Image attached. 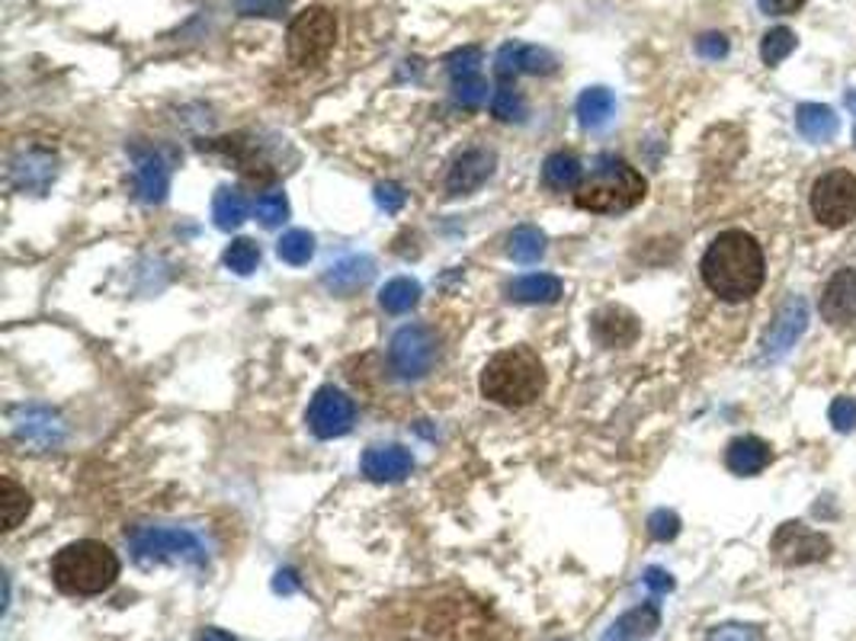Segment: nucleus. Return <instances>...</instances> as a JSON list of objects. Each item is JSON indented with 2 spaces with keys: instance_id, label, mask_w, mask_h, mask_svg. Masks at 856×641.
<instances>
[{
  "instance_id": "obj_45",
  "label": "nucleus",
  "mask_w": 856,
  "mask_h": 641,
  "mask_svg": "<svg viewBox=\"0 0 856 641\" xmlns=\"http://www.w3.org/2000/svg\"><path fill=\"white\" fill-rule=\"evenodd\" d=\"M273 591H277V593H285V596H289V593L298 591V581H295V571H280V574H277V581H273Z\"/></svg>"
},
{
  "instance_id": "obj_42",
  "label": "nucleus",
  "mask_w": 856,
  "mask_h": 641,
  "mask_svg": "<svg viewBox=\"0 0 856 641\" xmlns=\"http://www.w3.org/2000/svg\"><path fill=\"white\" fill-rule=\"evenodd\" d=\"M696 51H700L703 58H710V61H718V58L728 55V39H725L722 33H706V36L696 39Z\"/></svg>"
},
{
  "instance_id": "obj_17",
  "label": "nucleus",
  "mask_w": 856,
  "mask_h": 641,
  "mask_svg": "<svg viewBox=\"0 0 856 641\" xmlns=\"http://www.w3.org/2000/svg\"><path fill=\"white\" fill-rule=\"evenodd\" d=\"M821 318L831 324H847L856 318V266H844L837 270L824 293H821Z\"/></svg>"
},
{
  "instance_id": "obj_41",
  "label": "nucleus",
  "mask_w": 856,
  "mask_h": 641,
  "mask_svg": "<svg viewBox=\"0 0 856 641\" xmlns=\"http://www.w3.org/2000/svg\"><path fill=\"white\" fill-rule=\"evenodd\" d=\"M710 641H763L758 626H722L715 629Z\"/></svg>"
},
{
  "instance_id": "obj_34",
  "label": "nucleus",
  "mask_w": 856,
  "mask_h": 641,
  "mask_svg": "<svg viewBox=\"0 0 856 641\" xmlns=\"http://www.w3.org/2000/svg\"><path fill=\"white\" fill-rule=\"evenodd\" d=\"M491 112L501 119V122H524L526 116V103L520 97V91L514 84H501L494 91V99H491Z\"/></svg>"
},
{
  "instance_id": "obj_19",
  "label": "nucleus",
  "mask_w": 856,
  "mask_h": 641,
  "mask_svg": "<svg viewBox=\"0 0 856 641\" xmlns=\"http://www.w3.org/2000/svg\"><path fill=\"white\" fill-rule=\"evenodd\" d=\"M136 190L148 205H161L171 190V167L154 151H136Z\"/></svg>"
},
{
  "instance_id": "obj_40",
  "label": "nucleus",
  "mask_w": 856,
  "mask_h": 641,
  "mask_svg": "<svg viewBox=\"0 0 856 641\" xmlns=\"http://www.w3.org/2000/svg\"><path fill=\"white\" fill-rule=\"evenodd\" d=\"M238 10L244 16H280L285 0H238Z\"/></svg>"
},
{
  "instance_id": "obj_15",
  "label": "nucleus",
  "mask_w": 856,
  "mask_h": 641,
  "mask_svg": "<svg viewBox=\"0 0 856 641\" xmlns=\"http://www.w3.org/2000/svg\"><path fill=\"white\" fill-rule=\"evenodd\" d=\"M494 164H497L494 151H466L462 157H456V164H453L449 174H446V193H449V197H469V193L481 190L484 180L494 174Z\"/></svg>"
},
{
  "instance_id": "obj_1",
  "label": "nucleus",
  "mask_w": 856,
  "mask_h": 641,
  "mask_svg": "<svg viewBox=\"0 0 856 641\" xmlns=\"http://www.w3.org/2000/svg\"><path fill=\"white\" fill-rule=\"evenodd\" d=\"M703 280L713 289L715 296L725 301H748L758 296L763 286V263L761 245L748 235V232H722L713 245L703 253Z\"/></svg>"
},
{
  "instance_id": "obj_8",
  "label": "nucleus",
  "mask_w": 856,
  "mask_h": 641,
  "mask_svg": "<svg viewBox=\"0 0 856 641\" xmlns=\"http://www.w3.org/2000/svg\"><path fill=\"white\" fill-rule=\"evenodd\" d=\"M388 363H391L395 376L404 379V382L424 379L430 369H433V363H436V337L430 334V328H424V324H408V328H401V331L391 337Z\"/></svg>"
},
{
  "instance_id": "obj_26",
  "label": "nucleus",
  "mask_w": 856,
  "mask_h": 641,
  "mask_svg": "<svg viewBox=\"0 0 856 641\" xmlns=\"http://www.w3.org/2000/svg\"><path fill=\"white\" fill-rule=\"evenodd\" d=\"M617 112V97L607 87H587L577 97V122L584 129H600L610 122V116Z\"/></svg>"
},
{
  "instance_id": "obj_5",
  "label": "nucleus",
  "mask_w": 856,
  "mask_h": 641,
  "mask_svg": "<svg viewBox=\"0 0 856 641\" xmlns=\"http://www.w3.org/2000/svg\"><path fill=\"white\" fill-rule=\"evenodd\" d=\"M337 43V16L328 7H305L292 16L285 33V55L298 68L321 64Z\"/></svg>"
},
{
  "instance_id": "obj_32",
  "label": "nucleus",
  "mask_w": 856,
  "mask_h": 641,
  "mask_svg": "<svg viewBox=\"0 0 856 641\" xmlns=\"http://www.w3.org/2000/svg\"><path fill=\"white\" fill-rule=\"evenodd\" d=\"M277 253L289 266H302V263H308L315 257V238L308 232H302V228H292V232H285L283 238H280Z\"/></svg>"
},
{
  "instance_id": "obj_16",
  "label": "nucleus",
  "mask_w": 856,
  "mask_h": 641,
  "mask_svg": "<svg viewBox=\"0 0 856 641\" xmlns=\"http://www.w3.org/2000/svg\"><path fill=\"white\" fill-rule=\"evenodd\" d=\"M55 157L48 154V151H23V154H16L13 161H10V183L16 187V190H23V193H36V197H43L48 187H51V180H55Z\"/></svg>"
},
{
  "instance_id": "obj_4",
  "label": "nucleus",
  "mask_w": 856,
  "mask_h": 641,
  "mask_svg": "<svg viewBox=\"0 0 856 641\" xmlns=\"http://www.w3.org/2000/svg\"><path fill=\"white\" fill-rule=\"evenodd\" d=\"M645 193H648V183L632 164H625L622 157H613V154H603L597 161V167L590 170V177L577 187L574 205L584 212H594V215H619V212L635 209L645 199Z\"/></svg>"
},
{
  "instance_id": "obj_6",
  "label": "nucleus",
  "mask_w": 856,
  "mask_h": 641,
  "mask_svg": "<svg viewBox=\"0 0 856 641\" xmlns=\"http://www.w3.org/2000/svg\"><path fill=\"white\" fill-rule=\"evenodd\" d=\"M129 548H132V558L142 568L164 565V561L206 565V545L184 526H139L129 536Z\"/></svg>"
},
{
  "instance_id": "obj_39",
  "label": "nucleus",
  "mask_w": 856,
  "mask_h": 641,
  "mask_svg": "<svg viewBox=\"0 0 856 641\" xmlns=\"http://www.w3.org/2000/svg\"><path fill=\"white\" fill-rule=\"evenodd\" d=\"M404 190L398 187V183H379L376 187V202H379L382 212H388V215H395V212H401V205H404Z\"/></svg>"
},
{
  "instance_id": "obj_25",
  "label": "nucleus",
  "mask_w": 856,
  "mask_h": 641,
  "mask_svg": "<svg viewBox=\"0 0 856 641\" xmlns=\"http://www.w3.org/2000/svg\"><path fill=\"white\" fill-rule=\"evenodd\" d=\"M796 126H799V132H802L809 142L821 145V142H831V139L837 135L841 119H837V112H834L831 106H824V103H802V106L796 109Z\"/></svg>"
},
{
  "instance_id": "obj_3",
  "label": "nucleus",
  "mask_w": 856,
  "mask_h": 641,
  "mask_svg": "<svg viewBox=\"0 0 856 641\" xmlns=\"http://www.w3.org/2000/svg\"><path fill=\"white\" fill-rule=\"evenodd\" d=\"M119 578V558L109 545L96 539H78L55 551L51 581L68 596H96L109 591Z\"/></svg>"
},
{
  "instance_id": "obj_29",
  "label": "nucleus",
  "mask_w": 856,
  "mask_h": 641,
  "mask_svg": "<svg viewBox=\"0 0 856 641\" xmlns=\"http://www.w3.org/2000/svg\"><path fill=\"white\" fill-rule=\"evenodd\" d=\"M0 510H3V530H16L30 517L33 497L23 491L13 478H0Z\"/></svg>"
},
{
  "instance_id": "obj_36",
  "label": "nucleus",
  "mask_w": 856,
  "mask_h": 641,
  "mask_svg": "<svg viewBox=\"0 0 856 641\" xmlns=\"http://www.w3.org/2000/svg\"><path fill=\"white\" fill-rule=\"evenodd\" d=\"M257 218H260L263 228L283 225L285 218H289V199H285V193H267V197H260V202H257Z\"/></svg>"
},
{
  "instance_id": "obj_37",
  "label": "nucleus",
  "mask_w": 856,
  "mask_h": 641,
  "mask_svg": "<svg viewBox=\"0 0 856 641\" xmlns=\"http://www.w3.org/2000/svg\"><path fill=\"white\" fill-rule=\"evenodd\" d=\"M677 533H680V517L673 510H655L648 517V536L652 539L670 543V539H677Z\"/></svg>"
},
{
  "instance_id": "obj_22",
  "label": "nucleus",
  "mask_w": 856,
  "mask_h": 641,
  "mask_svg": "<svg viewBox=\"0 0 856 641\" xmlns=\"http://www.w3.org/2000/svg\"><path fill=\"white\" fill-rule=\"evenodd\" d=\"M661 629V613L655 603H642L635 609H629L625 616H619L610 626V632L600 641H648Z\"/></svg>"
},
{
  "instance_id": "obj_11",
  "label": "nucleus",
  "mask_w": 856,
  "mask_h": 641,
  "mask_svg": "<svg viewBox=\"0 0 856 641\" xmlns=\"http://www.w3.org/2000/svg\"><path fill=\"white\" fill-rule=\"evenodd\" d=\"M353 417H356L353 401L343 395L340 389H333V385L318 389L315 397H312V404H308V430L318 440H333V437L350 434Z\"/></svg>"
},
{
  "instance_id": "obj_14",
  "label": "nucleus",
  "mask_w": 856,
  "mask_h": 641,
  "mask_svg": "<svg viewBox=\"0 0 856 641\" xmlns=\"http://www.w3.org/2000/svg\"><path fill=\"white\" fill-rule=\"evenodd\" d=\"M552 71H555V55L539 46L507 43L494 58V78L501 84H514L520 74H552Z\"/></svg>"
},
{
  "instance_id": "obj_21",
  "label": "nucleus",
  "mask_w": 856,
  "mask_h": 641,
  "mask_svg": "<svg viewBox=\"0 0 856 641\" xmlns=\"http://www.w3.org/2000/svg\"><path fill=\"white\" fill-rule=\"evenodd\" d=\"M770 462H773V449L763 443L761 437H738L725 449V465L741 478L761 475Z\"/></svg>"
},
{
  "instance_id": "obj_23",
  "label": "nucleus",
  "mask_w": 856,
  "mask_h": 641,
  "mask_svg": "<svg viewBox=\"0 0 856 641\" xmlns=\"http://www.w3.org/2000/svg\"><path fill=\"white\" fill-rule=\"evenodd\" d=\"M594 337L603 346H629L638 337V318L625 308H603L594 314Z\"/></svg>"
},
{
  "instance_id": "obj_18",
  "label": "nucleus",
  "mask_w": 856,
  "mask_h": 641,
  "mask_svg": "<svg viewBox=\"0 0 856 641\" xmlns=\"http://www.w3.org/2000/svg\"><path fill=\"white\" fill-rule=\"evenodd\" d=\"M414 468V455L404 446H373L363 455V475L370 482H401Z\"/></svg>"
},
{
  "instance_id": "obj_9",
  "label": "nucleus",
  "mask_w": 856,
  "mask_h": 641,
  "mask_svg": "<svg viewBox=\"0 0 856 641\" xmlns=\"http://www.w3.org/2000/svg\"><path fill=\"white\" fill-rule=\"evenodd\" d=\"M770 551L779 565L786 568H802V565H814L824 561L831 555V539L809 530L806 523H783L773 539H770Z\"/></svg>"
},
{
  "instance_id": "obj_24",
  "label": "nucleus",
  "mask_w": 856,
  "mask_h": 641,
  "mask_svg": "<svg viewBox=\"0 0 856 641\" xmlns=\"http://www.w3.org/2000/svg\"><path fill=\"white\" fill-rule=\"evenodd\" d=\"M507 298L520 305H552L562 298V280L549 273H529L507 283Z\"/></svg>"
},
{
  "instance_id": "obj_30",
  "label": "nucleus",
  "mask_w": 856,
  "mask_h": 641,
  "mask_svg": "<svg viewBox=\"0 0 856 641\" xmlns=\"http://www.w3.org/2000/svg\"><path fill=\"white\" fill-rule=\"evenodd\" d=\"M418 301H421V283H418V280H408V276H398V280L385 283V289L379 293V305L388 314H404V311H411Z\"/></svg>"
},
{
  "instance_id": "obj_7",
  "label": "nucleus",
  "mask_w": 856,
  "mask_h": 641,
  "mask_svg": "<svg viewBox=\"0 0 856 641\" xmlns=\"http://www.w3.org/2000/svg\"><path fill=\"white\" fill-rule=\"evenodd\" d=\"M811 212L824 228H844L856 218V174L828 170L811 187Z\"/></svg>"
},
{
  "instance_id": "obj_46",
  "label": "nucleus",
  "mask_w": 856,
  "mask_h": 641,
  "mask_svg": "<svg viewBox=\"0 0 856 641\" xmlns=\"http://www.w3.org/2000/svg\"><path fill=\"white\" fill-rule=\"evenodd\" d=\"M196 641H235V639H232L228 632H222V629H206Z\"/></svg>"
},
{
  "instance_id": "obj_33",
  "label": "nucleus",
  "mask_w": 856,
  "mask_h": 641,
  "mask_svg": "<svg viewBox=\"0 0 856 641\" xmlns=\"http://www.w3.org/2000/svg\"><path fill=\"white\" fill-rule=\"evenodd\" d=\"M799 46V39H796V33L793 29H786V26H776V29H770L766 36H763L761 43V58L770 64V68H776L779 61H786L793 51Z\"/></svg>"
},
{
  "instance_id": "obj_43",
  "label": "nucleus",
  "mask_w": 856,
  "mask_h": 641,
  "mask_svg": "<svg viewBox=\"0 0 856 641\" xmlns=\"http://www.w3.org/2000/svg\"><path fill=\"white\" fill-rule=\"evenodd\" d=\"M645 587L655 593H670L673 591V578L667 574L665 568H648L645 571Z\"/></svg>"
},
{
  "instance_id": "obj_31",
  "label": "nucleus",
  "mask_w": 856,
  "mask_h": 641,
  "mask_svg": "<svg viewBox=\"0 0 856 641\" xmlns=\"http://www.w3.org/2000/svg\"><path fill=\"white\" fill-rule=\"evenodd\" d=\"M507 253L517 263H536L546 253V235L532 225H520V228H514V235L507 241Z\"/></svg>"
},
{
  "instance_id": "obj_28",
  "label": "nucleus",
  "mask_w": 856,
  "mask_h": 641,
  "mask_svg": "<svg viewBox=\"0 0 856 641\" xmlns=\"http://www.w3.org/2000/svg\"><path fill=\"white\" fill-rule=\"evenodd\" d=\"M212 218L222 232H235L247 218V199L235 187H222L212 199Z\"/></svg>"
},
{
  "instance_id": "obj_27",
  "label": "nucleus",
  "mask_w": 856,
  "mask_h": 641,
  "mask_svg": "<svg viewBox=\"0 0 856 641\" xmlns=\"http://www.w3.org/2000/svg\"><path fill=\"white\" fill-rule=\"evenodd\" d=\"M542 183L549 190H559V193L574 190L581 183V161L574 154H565V151L549 154L546 164H542Z\"/></svg>"
},
{
  "instance_id": "obj_38",
  "label": "nucleus",
  "mask_w": 856,
  "mask_h": 641,
  "mask_svg": "<svg viewBox=\"0 0 856 641\" xmlns=\"http://www.w3.org/2000/svg\"><path fill=\"white\" fill-rule=\"evenodd\" d=\"M831 424H834V430H841V434H851L856 430V401L854 397L841 395L831 401Z\"/></svg>"
},
{
  "instance_id": "obj_12",
  "label": "nucleus",
  "mask_w": 856,
  "mask_h": 641,
  "mask_svg": "<svg viewBox=\"0 0 856 641\" xmlns=\"http://www.w3.org/2000/svg\"><path fill=\"white\" fill-rule=\"evenodd\" d=\"M481 49L478 46H466L456 49L446 58V71L453 81V91L462 109H478L488 99V81L481 78Z\"/></svg>"
},
{
  "instance_id": "obj_10",
  "label": "nucleus",
  "mask_w": 856,
  "mask_h": 641,
  "mask_svg": "<svg viewBox=\"0 0 856 641\" xmlns=\"http://www.w3.org/2000/svg\"><path fill=\"white\" fill-rule=\"evenodd\" d=\"M806 328H809V305H806V298L789 296L779 305V311L773 314V321H770V328H766V334H763V359H766V363L783 359L793 346L799 344V337L806 334Z\"/></svg>"
},
{
  "instance_id": "obj_13",
  "label": "nucleus",
  "mask_w": 856,
  "mask_h": 641,
  "mask_svg": "<svg viewBox=\"0 0 856 641\" xmlns=\"http://www.w3.org/2000/svg\"><path fill=\"white\" fill-rule=\"evenodd\" d=\"M10 427H13V437L23 446H33V449H55V446L65 440V424L55 411L48 407H39V404H30V407H20L13 411L10 417Z\"/></svg>"
},
{
  "instance_id": "obj_20",
  "label": "nucleus",
  "mask_w": 856,
  "mask_h": 641,
  "mask_svg": "<svg viewBox=\"0 0 856 641\" xmlns=\"http://www.w3.org/2000/svg\"><path fill=\"white\" fill-rule=\"evenodd\" d=\"M376 276V263L373 257L366 253H353V257H343L340 263H333L331 270L325 273V286L337 293V296H353L360 293L363 286H370Z\"/></svg>"
},
{
  "instance_id": "obj_44",
  "label": "nucleus",
  "mask_w": 856,
  "mask_h": 641,
  "mask_svg": "<svg viewBox=\"0 0 856 641\" xmlns=\"http://www.w3.org/2000/svg\"><path fill=\"white\" fill-rule=\"evenodd\" d=\"M806 0H761L763 13L770 16H786V13H796Z\"/></svg>"
},
{
  "instance_id": "obj_2",
  "label": "nucleus",
  "mask_w": 856,
  "mask_h": 641,
  "mask_svg": "<svg viewBox=\"0 0 856 641\" xmlns=\"http://www.w3.org/2000/svg\"><path fill=\"white\" fill-rule=\"evenodd\" d=\"M546 392V366L529 346H511L481 369V395L501 407H526Z\"/></svg>"
},
{
  "instance_id": "obj_35",
  "label": "nucleus",
  "mask_w": 856,
  "mask_h": 641,
  "mask_svg": "<svg viewBox=\"0 0 856 641\" xmlns=\"http://www.w3.org/2000/svg\"><path fill=\"white\" fill-rule=\"evenodd\" d=\"M225 266L238 276H250L260 266V247L254 245L250 238H238L232 241L225 250Z\"/></svg>"
},
{
  "instance_id": "obj_47",
  "label": "nucleus",
  "mask_w": 856,
  "mask_h": 641,
  "mask_svg": "<svg viewBox=\"0 0 856 641\" xmlns=\"http://www.w3.org/2000/svg\"><path fill=\"white\" fill-rule=\"evenodd\" d=\"M847 103H851V106H856V94H847ZM854 145H856V129H854Z\"/></svg>"
}]
</instances>
